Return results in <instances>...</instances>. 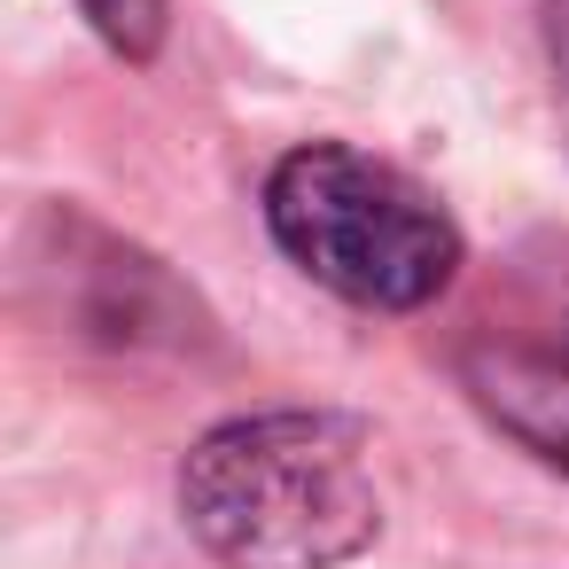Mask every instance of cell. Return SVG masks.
<instances>
[{"instance_id":"5","label":"cell","mask_w":569,"mask_h":569,"mask_svg":"<svg viewBox=\"0 0 569 569\" xmlns=\"http://www.w3.org/2000/svg\"><path fill=\"white\" fill-rule=\"evenodd\" d=\"M546 56H553V87L569 102V0H546Z\"/></svg>"},{"instance_id":"2","label":"cell","mask_w":569,"mask_h":569,"mask_svg":"<svg viewBox=\"0 0 569 569\" xmlns=\"http://www.w3.org/2000/svg\"><path fill=\"white\" fill-rule=\"evenodd\" d=\"M266 227L297 273L367 312H421L460 273V227L437 196L343 141H312L273 164Z\"/></svg>"},{"instance_id":"4","label":"cell","mask_w":569,"mask_h":569,"mask_svg":"<svg viewBox=\"0 0 569 569\" xmlns=\"http://www.w3.org/2000/svg\"><path fill=\"white\" fill-rule=\"evenodd\" d=\"M87 9V24L126 56V63H149L157 48H164V9L172 0H79Z\"/></svg>"},{"instance_id":"3","label":"cell","mask_w":569,"mask_h":569,"mask_svg":"<svg viewBox=\"0 0 569 569\" xmlns=\"http://www.w3.org/2000/svg\"><path fill=\"white\" fill-rule=\"evenodd\" d=\"M460 375H468V398L515 445H530L546 468H569V359L522 351V343H476Z\"/></svg>"},{"instance_id":"1","label":"cell","mask_w":569,"mask_h":569,"mask_svg":"<svg viewBox=\"0 0 569 569\" xmlns=\"http://www.w3.org/2000/svg\"><path fill=\"white\" fill-rule=\"evenodd\" d=\"M180 515L227 569H336L382 530L367 429L320 406L219 421L180 460Z\"/></svg>"}]
</instances>
